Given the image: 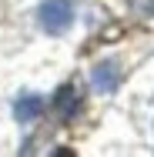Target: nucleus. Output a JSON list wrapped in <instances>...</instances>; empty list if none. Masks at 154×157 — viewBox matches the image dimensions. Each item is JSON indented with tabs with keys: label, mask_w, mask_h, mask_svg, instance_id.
<instances>
[{
	"label": "nucleus",
	"mask_w": 154,
	"mask_h": 157,
	"mask_svg": "<svg viewBox=\"0 0 154 157\" xmlns=\"http://www.w3.org/2000/svg\"><path fill=\"white\" fill-rule=\"evenodd\" d=\"M54 107H57V114L61 117H74L77 110H81V90L74 87V84H64L61 90H57V97H54Z\"/></svg>",
	"instance_id": "nucleus-4"
},
{
	"label": "nucleus",
	"mask_w": 154,
	"mask_h": 157,
	"mask_svg": "<svg viewBox=\"0 0 154 157\" xmlns=\"http://www.w3.org/2000/svg\"><path fill=\"white\" fill-rule=\"evenodd\" d=\"M40 27L47 33H64L74 24V0H40Z\"/></svg>",
	"instance_id": "nucleus-1"
},
{
	"label": "nucleus",
	"mask_w": 154,
	"mask_h": 157,
	"mask_svg": "<svg viewBox=\"0 0 154 157\" xmlns=\"http://www.w3.org/2000/svg\"><path fill=\"white\" fill-rule=\"evenodd\" d=\"M44 114V97L37 94H20L17 97V104H14V117L20 121V124H30Z\"/></svg>",
	"instance_id": "nucleus-2"
},
{
	"label": "nucleus",
	"mask_w": 154,
	"mask_h": 157,
	"mask_svg": "<svg viewBox=\"0 0 154 157\" xmlns=\"http://www.w3.org/2000/svg\"><path fill=\"white\" fill-rule=\"evenodd\" d=\"M94 87L101 90V94H114L117 90V80H121V67L114 60H107V63H101V67H94Z\"/></svg>",
	"instance_id": "nucleus-3"
},
{
	"label": "nucleus",
	"mask_w": 154,
	"mask_h": 157,
	"mask_svg": "<svg viewBox=\"0 0 154 157\" xmlns=\"http://www.w3.org/2000/svg\"><path fill=\"white\" fill-rule=\"evenodd\" d=\"M141 17H154V0H127Z\"/></svg>",
	"instance_id": "nucleus-5"
}]
</instances>
